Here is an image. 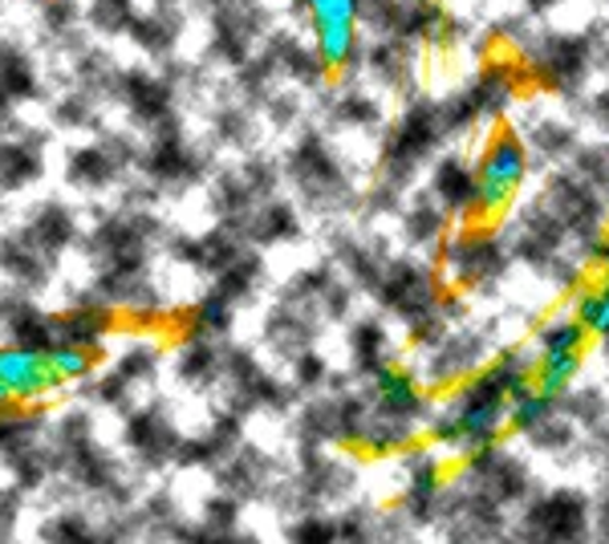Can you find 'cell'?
Listing matches in <instances>:
<instances>
[{
    "mask_svg": "<svg viewBox=\"0 0 609 544\" xmlns=\"http://www.w3.org/2000/svg\"><path fill=\"white\" fill-rule=\"evenodd\" d=\"M528 175V146L516 130H500L480 151V163L471 167V208L480 215H500L516 200Z\"/></svg>",
    "mask_w": 609,
    "mask_h": 544,
    "instance_id": "6da1fadb",
    "label": "cell"
},
{
    "mask_svg": "<svg viewBox=\"0 0 609 544\" xmlns=\"http://www.w3.org/2000/svg\"><path fill=\"white\" fill-rule=\"evenodd\" d=\"M309 9L317 61L346 70L358 58V0H301Z\"/></svg>",
    "mask_w": 609,
    "mask_h": 544,
    "instance_id": "7a4b0ae2",
    "label": "cell"
},
{
    "mask_svg": "<svg viewBox=\"0 0 609 544\" xmlns=\"http://www.w3.org/2000/svg\"><path fill=\"white\" fill-rule=\"evenodd\" d=\"M585 529V496L577 492H553L549 500H537L525 516L520 544H569Z\"/></svg>",
    "mask_w": 609,
    "mask_h": 544,
    "instance_id": "3957f363",
    "label": "cell"
},
{
    "mask_svg": "<svg viewBox=\"0 0 609 544\" xmlns=\"http://www.w3.org/2000/svg\"><path fill=\"white\" fill-rule=\"evenodd\" d=\"M0 382L9 387L16 406L61 390V378L49 370L45 350H25V345H4L0 350Z\"/></svg>",
    "mask_w": 609,
    "mask_h": 544,
    "instance_id": "277c9868",
    "label": "cell"
},
{
    "mask_svg": "<svg viewBox=\"0 0 609 544\" xmlns=\"http://www.w3.org/2000/svg\"><path fill=\"white\" fill-rule=\"evenodd\" d=\"M374 399H378V415L398 418V423H414L426 411L423 394L414 387L411 374L395 370V366H378L374 370Z\"/></svg>",
    "mask_w": 609,
    "mask_h": 544,
    "instance_id": "5b68a950",
    "label": "cell"
},
{
    "mask_svg": "<svg viewBox=\"0 0 609 544\" xmlns=\"http://www.w3.org/2000/svg\"><path fill=\"white\" fill-rule=\"evenodd\" d=\"M127 444L134 456H142L147 463H163V459H175L179 451V435L171 427L167 418L159 415V411H139V415H130L127 423Z\"/></svg>",
    "mask_w": 609,
    "mask_h": 544,
    "instance_id": "8992f818",
    "label": "cell"
},
{
    "mask_svg": "<svg viewBox=\"0 0 609 544\" xmlns=\"http://www.w3.org/2000/svg\"><path fill=\"white\" fill-rule=\"evenodd\" d=\"M383 297L395 305L398 314H407V317L423 314L426 317L431 314V301H435V288H431V281H426L419 269H411V264H398V269L386 276Z\"/></svg>",
    "mask_w": 609,
    "mask_h": 544,
    "instance_id": "52a82bcc",
    "label": "cell"
},
{
    "mask_svg": "<svg viewBox=\"0 0 609 544\" xmlns=\"http://www.w3.org/2000/svg\"><path fill=\"white\" fill-rule=\"evenodd\" d=\"M147 172L155 175L159 184H191V179H199V155L191 146L179 143L175 134H167V139H159L151 146Z\"/></svg>",
    "mask_w": 609,
    "mask_h": 544,
    "instance_id": "ba28073f",
    "label": "cell"
},
{
    "mask_svg": "<svg viewBox=\"0 0 609 544\" xmlns=\"http://www.w3.org/2000/svg\"><path fill=\"white\" fill-rule=\"evenodd\" d=\"M118 94L130 102V110L142 118V122H159V118L171 110V90L151 78V73H122L118 82Z\"/></svg>",
    "mask_w": 609,
    "mask_h": 544,
    "instance_id": "9c48e42d",
    "label": "cell"
},
{
    "mask_svg": "<svg viewBox=\"0 0 609 544\" xmlns=\"http://www.w3.org/2000/svg\"><path fill=\"white\" fill-rule=\"evenodd\" d=\"M585 350H565V354H540L537 366H532V390L544 394V399H561L573 378L582 370Z\"/></svg>",
    "mask_w": 609,
    "mask_h": 544,
    "instance_id": "30bf717a",
    "label": "cell"
},
{
    "mask_svg": "<svg viewBox=\"0 0 609 544\" xmlns=\"http://www.w3.org/2000/svg\"><path fill=\"white\" fill-rule=\"evenodd\" d=\"M73 215L66 212V208H57V203H45L42 212L33 215V224H28L25 240L37 248V252H45V257H54V252H61L66 244L73 240Z\"/></svg>",
    "mask_w": 609,
    "mask_h": 544,
    "instance_id": "8fae6325",
    "label": "cell"
},
{
    "mask_svg": "<svg viewBox=\"0 0 609 544\" xmlns=\"http://www.w3.org/2000/svg\"><path fill=\"white\" fill-rule=\"evenodd\" d=\"M179 378L184 382H191V387H208V382H215L220 374H224V354L215 350L208 338H187L184 342V350H179Z\"/></svg>",
    "mask_w": 609,
    "mask_h": 544,
    "instance_id": "7c38bea8",
    "label": "cell"
},
{
    "mask_svg": "<svg viewBox=\"0 0 609 544\" xmlns=\"http://www.w3.org/2000/svg\"><path fill=\"white\" fill-rule=\"evenodd\" d=\"M118 167H122V151H114V146H82L70 158V179L78 187H102L118 175Z\"/></svg>",
    "mask_w": 609,
    "mask_h": 544,
    "instance_id": "4fadbf2b",
    "label": "cell"
},
{
    "mask_svg": "<svg viewBox=\"0 0 609 544\" xmlns=\"http://www.w3.org/2000/svg\"><path fill=\"white\" fill-rule=\"evenodd\" d=\"M265 475H269V459L256 456V451H241V456L227 459V468L220 472V480H224L227 496H253V492H260V484H265Z\"/></svg>",
    "mask_w": 609,
    "mask_h": 544,
    "instance_id": "5bb4252c",
    "label": "cell"
},
{
    "mask_svg": "<svg viewBox=\"0 0 609 544\" xmlns=\"http://www.w3.org/2000/svg\"><path fill=\"white\" fill-rule=\"evenodd\" d=\"M37 143H0V187L13 191V187H25L28 179L42 175V158L33 151Z\"/></svg>",
    "mask_w": 609,
    "mask_h": 544,
    "instance_id": "9a60e30c",
    "label": "cell"
},
{
    "mask_svg": "<svg viewBox=\"0 0 609 544\" xmlns=\"http://www.w3.org/2000/svg\"><path fill=\"white\" fill-rule=\"evenodd\" d=\"M573 317L585 326V333L609 338V276L597 288H582L573 297Z\"/></svg>",
    "mask_w": 609,
    "mask_h": 544,
    "instance_id": "2e32d148",
    "label": "cell"
},
{
    "mask_svg": "<svg viewBox=\"0 0 609 544\" xmlns=\"http://www.w3.org/2000/svg\"><path fill=\"white\" fill-rule=\"evenodd\" d=\"M585 326L577 317H553L537 330L540 354H565V350H585Z\"/></svg>",
    "mask_w": 609,
    "mask_h": 544,
    "instance_id": "e0dca14e",
    "label": "cell"
},
{
    "mask_svg": "<svg viewBox=\"0 0 609 544\" xmlns=\"http://www.w3.org/2000/svg\"><path fill=\"white\" fill-rule=\"evenodd\" d=\"M435 191H440V200L447 203V208H471V167H464L459 158L440 163Z\"/></svg>",
    "mask_w": 609,
    "mask_h": 544,
    "instance_id": "ac0fdd59",
    "label": "cell"
},
{
    "mask_svg": "<svg viewBox=\"0 0 609 544\" xmlns=\"http://www.w3.org/2000/svg\"><path fill=\"white\" fill-rule=\"evenodd\" d=\"M553 402L557 399H544L537 390H528V394L508 402V423L516 430H537L544 418H553Z\"/></svg>",
    "mask_w": 609,
    "mask_h": 544,
    "instance_id": "d6986e66",
    "label": "cell"
},
{
    "mask_svg": "<svg viewBox=\"0 0 609 544\" xmlns=\"http://www.w3.org/2000/svg\"><path fill=\"white\" fill-rule=\"evenodd\" d=\"M9 463H13V472H16V484H21V487H37L45 475H49V463H54V459H49L42 447L33 444V447H25V451H16Z\"/></svg>",
    "mask_w": 609,
    "mask_h": 544,
    "instance_id": "ffe728a7",
    "label": "cell"
},
{
    "mask_svg": "<svg viewBox=\"0 0 609 544\" xmlns=\"http://www.w3.org/2000/svg\"><path fill=\"white\" fill-rule=\"evenodd\" d=\"M289 232H297V220H293V212L281 208V203L265 208L253 224V236H260V240H281V236H289Z\"/></svg>",
    "mask_w": 609,
    "mask_h": 544,
    "instance_id": "44dd1931",
    "label": "cell"
},
{
    "mask_svg": "<svg viewBox=\"0 0 609 544\" xmlns=\"http://www.w3.org/2000/svg\"><path fill=\"white\" fill-rule=\"evenodd\" d=\"M151 370H155V350L151 345H130L127 354L118 358V366H114V374L127 378L130 387L142 382V378H151Z\"/></svg>",
    "mask_w": 609,
    "mask_h": 544,
    "instance_id": "7402d4cb",
    "label": "cell"
},
{
    "mask_svg": "<svg viewBox=\"0 0 609 544\" xmlns=\"http://www.w3.org/2000/svg\"><path fill=\"white\" fill-rule=\"evenodd\" d=\"M293 544H338V520H326V516H305L297 529L289 532Z\"/></svg>",
    "mask_w": 609,
    "mask_h": 544,
    "instance_id": "603a6c76",
    "label": "cell"
},
{
    "mask_svg": "<svg viewBox=\"0 0 609 544\" xmlns=\"http://www.w3.org/2000/svg\"><path fill=\"white\" fill-rule=\"evenodd\" d=\"M354 350H358V362L362 366H383V350H386V338H383V326H358L354 330Z\"/></svg>",
    "mask_w": 609,
    "mask_h": 544,
    "instance_id": "cb8c5ba5",
    "label": "cell"
},
{
    "mask_svg": "<svg viewBox=\"0 0 609 544\" xmlns=\"http://www.w3.org/2000/svg\"><path fill=\"white\" fill-rule=\"evenodd\" d=\"M407 228H411V236L414 240H435L440 236V228H443V215L435 212V208H414L411 212V220H407Z\"/></svg>",
    "mask_w": 609,
    "mask_h": 544,
    "instance_id": "d4e9b609",
    "label": "cell"
},
{
    "mask_svg": "<svg viewBox=\"0 0 609 544\" xmlns=\"http://www.w3.org/2000/svg\"><path fill=\"white\" fill-rule=\"evenodd\" d=\"M532 439H537V447H544V451H561V447L573 444V430H569L565 423H553V418H544V423L532 430Z\"/></svg>",
    "mask_w": 609,
    "mask_h": 544,
    "instance_id": "484cf974",
    "label": "cell"
},
{
    "mask_svg": "<svg viewBox=\"0 0 609 544\" xmlns=\"http://www.w3.org/2000/svg\"><path fill=\"white\" fill-rule=\"evenodd\" d=\"M73 16H78V9H73V0H45V25L54 33H66L73 25Z\"/></svg>",
    "mask_w": 609,
    "mask_h": 544,
    "instance_id": "4316f807",
    "label": "cell"
},
{
    "mask_svg": "<svg viewBox=\"0 0 609 544\" xmlns=\"http://www.w3.org/2000/svg\"><path fill=\"white\" fill-rule=\"evenodd\" d=\"M57 122H61V127H85V122H90V106H85V98L61 102V106H57Z\"/></svg>",
    "mask_w": 609,
    "mask_h": 544,
    "instance_id": "83f0119b",
    "label": "cell"
},
{
    "mask_svg": "<svg viewBox=\"0 0 609 544\" xmlns=\"http://www.w3.org/2000/svg\"><path fill=\"white\" fill-rule=\"evenodd\" d=\"M321 378H326V366H321V358L301 354V362H297V382H301V387H313V382H321Z\"/></svg>",
    "mask_w": 609,
    "mask_h": 544,
    "instance_id": "f1b7e54d",
    "label": "cell"
},
{
    "mask_svg": "<svg viewBox=\"0 0 609 544\" xmlns=\"http://www.w3.org/2000/svg\"><path fill=\"white\" fill-rule=\"evenodd\" d=\"M16 492H0V532H9V524L16 520Z\"/></svg>",
    "mask_w": 609,
    "mask_h": 544,
    "instance_id": "f546056e",
    "label": "cell"
},
{
    "mask_svg": "<svg viewBox=\"0 0 609 544\" xmlns=\"http://www.w3.org/2000/svg\"><path fill=\"white\" fill-rule=\"evenodd\" d=\"M594 260H597V269H601V272H606V276H609V236H606V240H601V244H597Z\"/></svg>",
    "mask_w": 609,
    "mask_h": 544,
    "instance_id": "4dcf8cb0",
    "label": "cell"
},
{
    "mask_svg": "<svg viewBox=\"0 0 609 544\" xmlns=\"http://www.w3.org/2000/svg\"><path fill=\"white\" fill-rule=\"evenodd\" d=\"M508 544H520V541H508Z\"/></svg>",
    "mask_w": 609,
    "mask_h": 544,
    "instance_id": "1f68e13d",
    "label": "cell"
}]
</instances>
